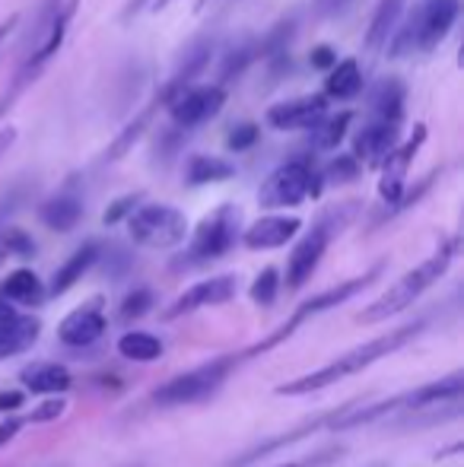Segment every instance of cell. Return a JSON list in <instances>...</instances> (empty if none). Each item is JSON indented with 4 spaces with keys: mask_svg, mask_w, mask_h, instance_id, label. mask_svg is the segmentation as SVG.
<instances>
[{
    "mask_svg": "<svg viewBox=\"0 0 464 467\" xmlns=\"http://www.w3.org/2000/svg\"><path fill=\"white\" fill-rule=\"evenodd\" d=\"M130 203H134V197H128V201H118L115 207H112V210H108V213H106V223H118V220H121V216H124V213H128V210H130Z\"/></svg>",
    "mask_w": 464,
    "mask_h": 467,
    "instance_id": "obj_36",
    "label": "cell"
},
{
    "mask_svg": "<svg viewBox=\"0 0 464 467\" xmlns=\"http://www.w3.org/2000/svg\"><path fill=\"white\" fill-rule=\"evenodd\" d=\"M118 353L124 359H134V363H153L162 357V340L147 331H130L118 340Z\"/></svg>",
    "mask_w": 464,
    "mask_h": 467,
    "instance_id": "obj_22",
    "label": "cell"
},
{
    "mask_svg": "<svg viewBox=\"0 0 464 467\" xmlns=\"http://www.w3.org/2000/svg\"><path fill=\"white\" fill-rule=\"evenodd\" d=\"M420 331H423V325H407V327H397V331L385 334V337L369 340V344L353 347V350L341 353V357L331 359V363L322 366V369L305 372V375H299V379H293V381H286V385H280L277 394H312V391H322V388L335 385V381L350 379V375L363 372L366 366L378 363V359L388 357V353L401 350V347L407 344V340H414Z\"/></svg>",
    "mask_w": 464,
    "mask_h": 467,
    "instance_id": "obj_1",
    "label": "cell"
},
{
    "mask_svg": "<svg viewBox=\"0 0 464 467\" xmlns=\"http://www.w3.org/2000/svg\"><path fill=\"white\" fill-rule=\"evenodd\" d=\"M328 111V102L325 96H299L290 99V102H280L267 111V124L277 130H303L318 124Z\"/></svg>",
    "mask_w": 464,
    "mask_h": 467,
    "instance_id": "obj_10",
    "label": "cell"
},
{
    "mask_svg": "<svg viewBox=\"0 0 464 467\" xmlns=\"http://www.w3.org/2000/svg\"><path fill=\"white\" fill-rule=\"evenodd\" d=\"M420 140H423V128H417L414 140H410L401 153H391L388 160H385V182H382L385 201H397V194H401V188H404V175H407V162H410V156L417 153Z\"/></svg>",
    "mask_w": 464,
    "mask_h": 467,
    "instance_id": "obj_18",
    "label": "cell"
},
{
    "mask_svg": "<svg viewBox=\"0 0 464 467\" xmlns=\"http://www.w3.org/2000/svg\"><path fill=\"white\" fill-rule=\"evenodd\" d=\"M235 277H211L204 283H198V286H191L188 293H181L179 299H175V306L169 308V318H181V315L188 312H198V308L204 306H220V302H230L235 296Z\"/></svg>",
    "mask_w": 464,
    "mask_h": 467,
    "instance_id": "obj_12",
    "label": "cell"
},
{
    "mask_svg": "<svg viewBox=\"0 0 464 467\" xmlns=\"http://www.w3.org/2000/svg\"><path fill=\"white\" fill-rule=\"evenodd\" d=\"M315 4H318V10H322V13H331V10H337V6L347 4V0H315Z\"/></svg>",
    "mask_w": 464,
    "mask_h": 467,
    "instance_id": "obj_39",
    "label": "cell"
},
{
    "mask_svg": "<svg viewBox=\"0 0 464 467\" xmlns=\"http://www.w3.org/2000/svg\"><path fill=\"white\" fill-rule=\"evenodd\" d=\"M38 331H42V325H38L36 318L10 312L4 321H0V359L16 357V353L29 350V347L36 344Z\"/></svg>",
    "mask_w": 464,
    "mask_h": 467,
    "instance_id": "obj_15",
    "label": "cell"
},
{
    "mask_svg": "<svg viewBox=\"0 0 464 467\" xmlns=\"http://www.w3.org/2000/svg\"><path fill=\"white\" fill-rule=\"evenodd\" d=\"M303 229L299 216H261L258 223L245 229L242 242H245L252 252H267V248H280L293 239V235Z\"/></svg>",
    "mask_w": 464,
    "mask_h": 467,
    "instance_id": "obj_11",
    "label": "cell"
},
{
    "mask_svg": "<svg viewBox=\"0 0 464 467\" xmlns=\"http://www.w3.org/2000/svg\"><path fill=\"white\" fill-rule=\"evenodd\" d=\"M325 89H328L331 99H337V102H350V99H356L363 93V70H359L356 61H335V70L328 74V80H325Z\"/></svg>",
    "mask_w": 464,
    "mask_h": 467,
    "instance_id": "obj_20",
    "label": "cell"
},
{
    "mask_svg": "<svg viewBox=\"0 0 464 467\" xmlns=\"http://www.w3.org/2000/svg\"><path fill=\"white\" fill-rule=\"evenodd\" d=\"M353 175H356V160H353V156H341V160L331 166V179H337V182L353 179Z\"/></svg>",
    "mask_w": 464,
    "mask_h": 467,
    "instance_id": "obj_32",
    "label": "cell"
},
{
    "mask_svg": "<svg viewBox=\"0 0 464 467\" xmlns=\"http://www.w3.org/2000/svg\"><path fill=\"white\" fill-rule=\"evenodd\" d=\"M10 312H13V306H10V302L4 299V296H0V321H4V318H6V315H10Z\"/></svg>",
    "mask_w": 464,
    "mask_h": 467,
    "instance_id": "obj_41",
    "label": "cell"
},
{
    "mask_svg": "<svg viewBox=\"0 0 464 467\" xmlns=\"http://www.w3.org/2000/svg\"><path fill=\"white\" fill-rule=\"evenodd\" d=\"M6 302H23V306H32V302L42 299V283L32 271H13L6 277L4 289H0Z\"/></svg>",
    "mask_w": 464,
    "mask_h": 467,
    "instance_id": "obj_24",
    "label": "cell"
},
{
    "mask_svg": "<svg viewBox=\"0 0 464 467\" xmlns=\"http://www.w3.org/2000/svg\"><path fill=\"white\" fill-rule=\"evenodd\" d=\"M335 61H337V57L331 55V48H318L315 51V61H312V64H315V67H331Z\"/></svg>",
    "mask_w": 464,
    "mask_h": 467,
    "instance_id": "obj_37",
    "label": "cell"
},
{
    "mask_svg": "<svg viewBox=\"0 0 464 467\" xmlns=\"http://www.w3.org/2000/svg\"><path fill=\"white\" fill-rule=\"evenodd\" d=\"M328 242H331V226L328 223H318V226L312 229V233L305 235L296 248H293L290 265H286V286L299 289V286L309 283V277L318 267V261H322L325 248H328Z\"/></svg>",
    "mask_w": 464,
    "mask_h": 467,
    "instance_id": "obj_9",
    "label": "cell"
},
{
    "mask_svg": "<svg viewBox=\"0 0 464 467\" xmlns=\"http://www.w3.org/2000/svg\"><path fill=\"white\" fill-rule=\"evenodd\" d=\"M0 258H4V242H0Z\"/></svg>",
    "mask_w": 464,
    "mask_h": 467,
    "instance_id": "obj_43",
    "label": "cell"
},
{
    "mask_svg": "<svg viewBox=\"0 0 464 467\" xmlns=\"http://www.w3.org/2000/svg\"><path fill=\"white\" fill-rule=\"evenodd\" d=\"M19 430H23V420H6V423H0V445L10 442Z\"/></svg>",
    "mask_w": 464,
    "mask_h": 467,
    "instance_id": "obj_34",
    "label": "cell"
},
{
    "mask_svg": "<svg viewBox=\"0 0 464 467\" xmlns=\"http://www.w3.org/2000/svg\"><path fill=\"white\" fill-rule=\"evenodd\" d=\"M153 306V296L147 293V289H137V293H130L128 299H124L121 306V318L130 321V318H140V315H147V308Z\"/></svg>",
    "mask_w": 464,
    "mask_h": 467,
    "instance_id": "obj_29",
    "label": "cell"
},
{
    "mask_svg": "<svg viewBox=\"0 0 464 467\" xmlns=\"http://www.w3.org/2000/svg\"><path fill=\"white\" fill-rule=\"evenodd\" d=\"M459 10H461V0H420L414 16L407 19V26L391 32V51H395V57L414 55V51H433L452 32Z\"/></svg>",
    "mask_w": 464,
    "mask_h": 467,
    "instance_id": "obj_3",
    "label": "cell"
},
{
    "mask_svg": "<svg viewBox=\"0 0 464 467\" xmlns=\"http://www.w3.org/2000/svg\"><path fill=\"white\" fill-rule=\"evenodd\" d=\"M461 391H464L461 372H452L449 379L433 381V385L420 388L414 394H404L401 407H427V404H442V400H461Z\"/></svg>",
    "mask_w": 464,
    "mask_h": 467,
    "instance_id": "obj_19",
    "label": "cell"
},
{
    "mask_svg": "<svg viewBox=\"0 0 464 467\" xmlns=\"http://www.w3.org/2000/svg\"><path fill=\"white\" fill-rule=\"evenodd\" d=\"M318 194V175L312 162L290 160L280 169L267 175V182L258 191L261 207H296V203L309 201Z\"/></svg>",
    "mask_w": 464,
    "mask_h": 467,
    "instance_id": "obj_6",
    "label": "cell"
},
{
    "mask_svg": "<svg viewBox=\"0 0 464 467\" xmlns=\"http://www.w3.org/2000/svg\"><path fill=\"white\" fill-rule=\"evenodd\" d=\"M347 124H350V115L347 111H341V115H335V118H328V121H318V124H312V140H315V147L318 150H335L337 143L344 140V134H347Z\"/></svg>",
    "mask_w": 464,
    "mask_h": 467,
    "instance_id": "obj_27",
    "label": "cell"
},
{
    "mask_svg": "<svg viewBox=\"0 0 464 467\" xmlns=\"http://www.w3.org/2000/svg\"><path fill=\"white\" fill-rule=\"evenodd\" d=\"M13 140H16V134H13L10 128H6V130H0V160H4V156H6V150L13 147Z\"/></svg>",
    "mask_w": 464,
    "mask_h": 467,
    "instance_id": "obj_38",
    "label": "cell"
},
{
    "mask_svg": "<svg viewBox=\"0 0 464 467\" xmlns=\"http://www.w3.org/2000/svg\"><path fill=\"white\" fill-rule=\"evenodd\" d=\"M397 16H401V0H382L378 10H376V16H372L366 45H369V48H382V45H388L391 32H395V26H397Z\"/></svg>",
    "mask_w": 464,
    "mask_h": 467,
    "instance_id": "obj_23",
    "label": "cell"
},
{
    "mask_svg": "<svg viewBox=\"0 0 464 467\" xmlns=\"http://www.w3.org/2000/svg\"><path fill=\"white\" fill-rule=\"evenodd\" d=\"M254 137H258V130H254L252 124H245V128H239V134H232V137H230V147H232V150H245L248 143L254 140Z\"/></svg>",
    "mask_w": 464,
    "mask_h": 467,
    "instance_id": "obj_33",
    "label": "cell"
},
{
    "mask_svg": "<svg viewBox=\"0 0 464 467\" xmlns=\"http://www.w3.org/2000/svg\"><path fill=\"white\" fill-rule=\"evenodd\" d=\"M23 400L26 398L19 391H0V410H16Z\"/></svg>",
    "mask_w": 464,
    "mask_h": 467,
    "instance_id": "obj_35",
    "label": "cell"
},
{
    "mask_svg": "<svg viewBox=\"0 0 464 467\" xmlns=\"http://www.w3.org/2000/svg\"><path fill=\"white\" fill-rule=\"evenodd\" d=\"M61 413H64V400L51 398V400H45L42 407H36V410H32V417L23 420V423H45V420H57Z\"/></svg>",
    "mask_w": 464,
    "mask_h": 467,
    "instance_id": "obj_30",
    "label": "cell"
},
{
    "mask_svg": "<svg viewBox=\"0 0 464 467\" xmlns=\"http://www.w3.org/2000/svg\"><path fill=\"white\" fill-rule=\"evenodd\" d=\"M239 235V213L232 207H220L217 213H211L191 235L188 245V258L191 261H213L220 254H226L235 245Z\"/></svg>",
    "mask_w": 464,
    "mask_h": 467,
    "instance_id": "obj_7",
    "label": "cell"
},
{
    "mask_svg": "<svg viewBox=\"0 0 464 467\" xmlns=\"http://www.w3.org/2000/svg\"><path fill=\"white\" fill-rule=\"evenodd\" d=\"M156 6H166V0H156Z\"/></svg>",
    "mask_w": 464,
    "mask_h": 467,
    "instance_id": "obj_42",
    "label": "cell"
},
{
    "mask_svg": "<svg viewBox=\"0 0 464 467\" xmlns=\"http://www.w3.org/2000/svg\"><path fill=\"white\" fill-rule=\"evenodd\" d=\"M130 239L143 248H172L185 242L188 220L181 210L169 207V203H147V207L134 210L128 216Z\"/></svg>",
    "mask_w": 464,
    "mask_h": 467,
    "instance_id": "obj_5",
    "label": "cell"
},
{
    "mask_svg": "<svg viewBox=\"0 0 464 467\" xmlns=\"http://www.w3.org/2000/svg\"><path fill=\"white\" fill-rule=\"evenodd\" d=\"M13 26H16V16H10V19H6V23H0V42H4V38L10 36Z\"/></svg>",
    "mask_w": 464,
    "mask_h": 467,
    "instance_id": "obj_40",
    "label": "cell"
},
{
    "mask_svg": "<svg viewBox=\"0 0 464 467\" xmlns=\"http://www.w3.org/2000/svg\"><path fill=\"white\" fill-rule=\"evenodd\" d=\"M277 289H280V274L273 271V267H264L261 277L254 280V286H252V299L258 302V306H271V302L277 299Z\"/></svg>",
    "mask_w": 464,
    "mask_h": 467,
    "instance_id": "obj_28",
    "label": "cell"
},
{
    "mask_svg": "<svg viewBox=\"0 0 464 467\" xmlns=\"http://www.w3.org/2000/svg\"><path fill=\"white\" fill-rule=\"evenodd\" d=\"M226 102V93L220 87H185L175 96H169V109H172L175 124L181 128H198V124L211 121Z\"/></svg>",
    "mask_w": 464,
    "mask_h": 467,
    "instance_id": "obj_8",
    "label": "cell"
},
{
    "mask_svg": "<svg viewBox=\"0 0 464 467\" xmlns=\"http://www.w3.org/2000/svg\"><path fill=\"white\" fill-rule=\"evenodd\" d=\"M57 334H61V340L67 347H89L106 334V318H102L99 306H83L61 321Z\"/></svg>",
    "mask_w": 464,
    "mask_h": 467,
    "instance_id": "obj_14",
    "label": "cell"
},
{
    "mask_svg": "<svg viewBox=\"0 0 464 467\" xmlns=\"http://www.w3.org/2000/svg\"><path fill=\"white\" fill-rule=\"evenodd\" d=\"M80 216H83V201L77 194H57L42 207V223L48 229H57V233L74 229L80 223Z\"/></svg>",
    "mask_w": 464,
    "mask_h": 467,
    "instance_id": "obj_17",
    "label": "cell"
},
{
    "mask_svg": "<svg viewBox=\"0 0 464 467\" xmlns=\"http://www.w3.org/2000/svg\"><path fill=\"white\" fill-rule=\"evenodd\" d=\"M397 147V121H382L369 124V128L359 130L356 137V160H366L369 166H382Z\"/></svg>",
    "mask_w": 464,
    "mask_h": 467,
    "instance_id": "obj_13",
    "label": "cell"
},
{
    "mask_svg": "<svg viewBox=\"0 0 464 467\" xmlns=\"http://www.w3.org/2000/svg\"><path fill=\"white\" fill-rule=\"evenodd\" d=\"M23 385L29 388L32 394H64L70 388V372L64 369V366L42 363L23 372Z\"/></svg>",
    "mask_w": 464,
    "mask_h": 467,
    "instance_id": "obj_21",
    "label": "cell"
},
{
    "mask_svg": "<svg viewBox=\"0 0 464 467\" xmlns=\"http://www.w3.org/2000/svg\"><path fill=\"white\" fill-rule=\"evenodd\" d=\"M335 458H341V449H325V451H315L309 458H299V462H290V464H280V467H325L331 464Z\"/></svg>",
    "mask_w": 464,
    "mask_h": 467,
    "instance_id": "obj_31",
    "label": "cell"
},
{
    "mask_svg": "<svg viewBox=\"0 0 464 467\" xmlns=\"http://www.w3.org/2000/svg\"><path fill=\"white\" fill-rule=\"evenodd\" d=\"M235 363H239V357H223V359H213V363H207V366H198V369H191V372L175 375V379H169L166 385L156 388L153 404L156 407L198 404V400H204L220 391V385L230 379Z\"/></svg>",
    "mask_w": 464,
    "mask_h": 467,
    "instance_id": "obj_4",
    "label": "cell"
},
{
    "mask_svg": "<svg viewBox=\"0 0 464 467\" xmlns=\"http://www.w3.org/2000/svg\"><path fill=\"white\" fill-rule=\"evenodd\" d=\"M401 105H404V87L397 80H385L376 87L372 93V109H376L378 118H388V121H397L401 118Z\"/></svg>",
    "mask_w": 464,
    "mask_h": 467,
    "instance_id": "obj_25",
    "label": "cell"
},
{
    "mask_svg": "<svg viewBox=\"0 0 464 467\" xmlns=\"http://www.w3.org/2000/svg\"><path fill=\"white\" fill-rule=\"evenodd\" d=\"M455 252H459V239L446 242V245H442L436 254H429L423 265H417L414 271L404 274L382 299H376L369 308H363V312H359V321H366V325H372V321H388V318H395L397 312H404L407 306H414V302L449 271Z\"/></svg>",
    "mask_w": 464,
    "mask_h": 467,
    "instance_id": "obj_2",
    "label": "cell"
},
{
    "mask_svg": "<svg viewBox=\"0 0 464 467\" xmlns=\"http://www.w3.org/2000/svg\"><path fill=\"white\" fill-rule=\"evenodd\" d=\"M96 258H99V245L96 242H87L83 248H77L74 254H70L67 261H64V267L55 274V283H51V293L55 296H61V293H67L74 283H80L83 280V274L89 271V267L96 265Z\"/></svg>",
    "mask_w": 464,
    "mask_h": 467,
    "instance_id": "obj_16",
    "label": "cell"
},
{
    "mask_svg": "<svg viewBox=\"0 0 464 467\" xmlns=\"http://www.w3.org/2000/svg\"><path fill=\"white\" fill-rule=\"evenodd\" d=\"M235 169L230 162L217 160V156H194L191 166H188V182L191 185H207V182H223L230 179Z\"/></svg>",
    "mask_w": 464,
    "mask_h": 467,
    "instance_id": "obj_26",
    "label": "cell"
}]
</instances>
